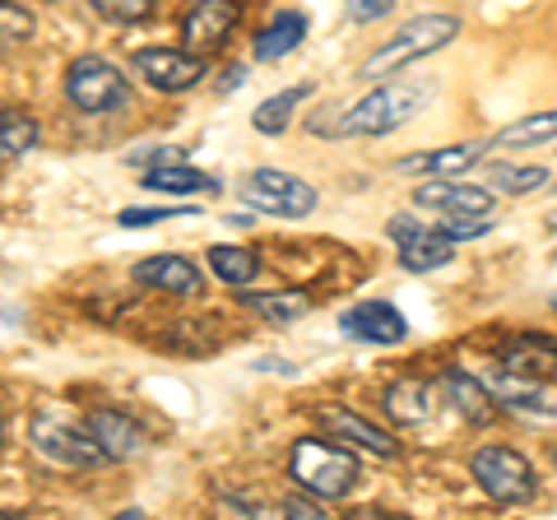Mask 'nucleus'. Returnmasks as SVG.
<instances>
[{
	"mask_svg": "<svg viewBox=\"0 0 557 520\" xmlns=\"http://www.w3.org/2000/svg\"><path fill=\"white\" fill-rule=\"evenodd\" d=\"M321 428H325L339 446L372 450V456H381V460H399V442L391 437V432L376 428V423H368V419H358V413H348V409H321Z\"/></svg>",
	"mask_w": 557,
	"mask_h": 520,
	"instance_id": "2eb2a0df",
	"label": "nucleus"
},
{
	"mask_svg": "<svg viewBox=\"0 0 557 520\" xmlns=\"http://www.w3.org/2000/svg\"><path fill=\"white\" fill-rule=\"evenodd\" d=\"M460 38V20L456 14H418V20L399 24L391 33V42H381L368 61L358 65V79H372V84H386L395 79L405 65L432 57V51H442Z\"/></svg>",
	"mask_w": 557,
	"mask_h": 520,
	"instance_id": "f03ea898",
	"label": "nucleus"
},
{
	"mask_svg": "<svg viewBox=\"0 0 557 520\" xmlns=\"http://www.w3.org/2000/svg\"><path fill=\"white\" fill-rule=\"evenodd\" d=\"M442 395L450 400V409H456L460 419H469L474 428H487V423L497 419V400H493V391H487V381L469 376L460 368L442 372Z\"/></svg>",
	"mask_w": 557,
	"mask_h": 520,
	"instance_id": "f3484780",
	"label": "nucleus"
},
{
	"mask_svg": "<svg viewBox=\"0 0 557 520\" xmlns=\"http://www.w3.org/2000/svg\"><path fill=\"white\" fill-rule=\"evenodd\" d=\"M135 284L177 293V298H200V293H205V274H200V265H190L186 256L163 251V256H145V260H139V265H135Z\"/></svg>",
	"mask_w": 557,
	"mask_h": 520,
	"instance_id": "4468645a",
	"label": "nucleus"
},
{
	"mask_svg": "<svg viewBox=\"0 0 557 520\" xmlns=\"http://www.w3.org/2000/svg\"><path fill=\"white\" fill-rule=\"evenodd\" d=\"M131 65H135V75L159 94H186L205 79V57H196V51H186V47H139Z\"/></svg>",
	"mask_w": 557,
	"mask_h": 520,
	"instance_id": "6e6552de",
	"label": "nucleus"
},
{
	"mask_svg": "<svg viewBox=\"0 0 557 520\" xmlns=\"http://www.w3.org/2000/svg\"><path fill=\"white\" fill-rule=\"evenodd\" d=\"M242 200L260 214H274V219H307L317 210V186L293 177L284 168H256L247 182H242Z\"/></svg>",
	"mask_w": 557,
	"mask_h": 520,
	"instance_id": "0eeeda50",
	"label": "nucleus"
},
{
	"mask_svg": "<svg viewBox=\"0 0 557 520\" xmlns=\"http://www.w3.org/2000/svg\"><path fill=\"white\" fill-rule=\"evenodd\" d=\"M469 474H474L479 488L487 497H497V502H530L539 493L534 465L520 456L516 446H483V450H474Z\"/></svg>",
	"mask_w": 557,
	"mask_h": 520,
	"instance_id": "423d86ee",
	"label": "nucleus"
},
{
	"mask_svg": "<svg viewBox=\"0 0 557 520\" xmlns=\"http://www.w3.org/2000/svg\"><path fill=\"white\" fill-rule=\"evenodd\" d=\"M339 331L358 344H405L409 339V321L405 311L395 302H381V298H368V302H354L339 317Z\"/></svg>",
	"mask_w": 557,
	"mask_h": 520,
	"instance_id": "9b49d317",
	"label": "nucleus"
},
{
	"mask_svg": "<svg viewBox=\"0 0 557 520\" xmlns=\"http://www.w3.org/2000/svg\"><path fill=\"white\" fill-rule=\"evenodd\" d=\"M298 42H307V14L284 10V14H274V20L256 33L251 51H256V61H284V57L298 51Z\"/></svg>",
	"mask_w": 557,
	"mask_h": 520,
	"instance_id": "aec40b11",
	"label": "nucleus"
},
{
	"mask_svg": "<svg viewBox=\"0 0 557 520\" xmlns=\"http://www.w3.org/2000/svg\"><path fill=\"white\" fill-rule=\"evenodd\" d=\"M89 432H94V442L102 446L108 460H135L139 450H145V432H139V423L121 409H94Z\"/></svg>",
	"mask_w": 557,
	"mask_h": 520,
	"instance_id": "a211bd4d",
	"label": "nucleus"
},
{
	"mask_svg": "<svg viewBox=\"0 0 557 520\" xmlns=\"http://www.w3.org/2000/svg\"><path fill=\"white\" fill-rule=\"evenodd\" d=\"M381 405H386L395 423H423V419H432V386L418 376H405V381H395V386H386Z\"/></svg>",
	"mask_w": 557,
	"mask_h": 520,
	"instance_id": "412c9836",
	"label": "nucleus"
},
{
	"mask_svg": "<svg viewBox=\"0 0 557 520\" xmlns=\"http://www.w3.org/2000/svg\"><path fill=\"white\" fill-rule=\"evenodd\" d=\"M553 465H557V446H553Z\"/></svg>",
	"mask_w": 557,
	"mask_h": 520,
	"instance_id": "4c0bfd02",
	"label": "nucleus"
},
{
	"mask_svg": "<svg viewBox=\"0 0 557 520\" xmlns=\"http://www.w3.org/2000/svg\"><path fill=\"white\" fill-rule=\"evenodd\" d=\"M548 228H553V233H557V214H553V219H548Z\"/></svg>",
	"mask_w": 557,
	"mask_h": 520,
	"instance_id": "c9c22d12",
	"label": "nucleus"
},
{
	"mask_svg": "<svg viewBox=\"0 0 557 520\" xmlns=\"http://www.w3.org/2000/svg\"><path fill=\"white\" fill-rule=\"evenodd\" d=\"M288 474L298 488H307L311 497H348L358 483V456H348L344 446H330L317 437H302L293 446V460H288Z\"/></svg>",
	"mask_w": 557,
	"mask_h": 520,
	"instance_id": "7ed1b4c3",
	"label": "nucleus"
},
{
	"mask_svg": "<svg viewBox=\"0 0 557 520\" xmlns=\"http://www.w3.org/2000/svg\"><path fill=\"white\" fill-rule=\"evenodd\" d=\"M242 10L228 5V0H200V5L186 10L182 20V38H186V51H196V57H205V51H214L228 42V33L237 28Z\"/></svg>",
	"mask_w": 557,
	"mask_h": 520,
	"instance_id": "ddd939ff",
	"label": "nucleus"
},
{
	"mask_svg": "<svg viewBox=\"0 0 557 520\" xmlns=\"http://www.w3.org/2000/svg\"><path fill=\"white\" fill-rule=\"evenodd\" d=\"M432 98H437V79H386V84H372V89L354 102L325 108L321 116H311L307 126H311V135H325V140H354V135L358 140H376V135L409 126Z\"/></svg>",
	"mask_w": 557,
	"mask_h": 520,
	"instance_id": "f257e3e1",
	"label": "nucleus"
},
{
	"mask_svg": "<svg viewBox=\"0 0 557 520\" xmlns=\"http://www.w3.org/2000/svg\"><path fill=\"white\" fill-rule=\"evenodd\" d=\"M348 14H354V24L386 20V14H391V0H354V5H348Z\"/></svg>",
	"mask_w": 557,
	"mask_h": 520,
	"instance_id": "72a5a7b5",
	"label": "nucleus"
},
{
	"mask_svg": "<svg viewBox=\"0 0 557 520\" xmlns=\"http://www.w3.org/2000/svg\"><path fill=\"white\" fill-rule=\"evenodd\" d=\"M386 233L399 247V265L413 270V274H432V270H442L456 260V247H450L437 228H423V223H413L409 214H395L386 223Z\"/></svg>",
	"mask_w": 557,
	"mask_h": 520,
	"instance_id": "1a4fd4ad",
	"label": "nucleus"
},
{
	"mask_svg": "<svg viewBox=\"0 0 557 520\" xmlns=\"http://www.w3.org/2000/svg\"><path fill=\"white\" fill-rule=\"evenodd\" d=\"M487 177H493L497 190H507V196H530V190L548 186V168H516V163H493L487 168Z\"/></svg>",
	"mask_w": 557,
	"mask_h": 520,
	"instance_id": "cd10ccee",
	"label": "nucleus"
},
{
	"mask_svg": "<svg viewBox=\"0 0 557 520\" xmlns=\"http://www.w3.org/2000/svg\"><path fill=\"white\" fill-rule=\"evenodd\" d=\"M182 214H196V205H149V210H121L116 223H121V228H145V223L182 219Z\"/></svg>",
	"mask_w": 557,
	"mask_h": 520,
	"instance_id": "c756f323",
	"label": "nucleus"
},
{
	"mask_svg": "<svg viewBox=\"0 0 557 520\" xmlns=\"http://www.w3.org/2000/svg\"><path fill=\"white\" fill-rule=\"evenodd\" d=\"M348 520H391V516H386V511H376V507H362V511H354Z\"/></svg>",
	"mask_w": 557,
	"mask_h": 520,
	"instance_id": "f704fd0d",
	"label": "nucleus"
},
{
	"mask_svg": "<svg viewBox=\"0 0 557 520\" xmlns=\"http://www.w3.org/2000/svg\"><path fill=\"white\" fill-rule=\"evenodd\" d=\"M418 210H437L446 219H493L497 196L474 182H423L413 190Z\"/></svg>",
	"mask_w": 557,
	"mask_h": 520,
	"instance_id": "9d476101",
	"label": "nucleus"
},
{
	"mask_svg": "<svg viewBox=\"0 0 557 520\" xmlns=\"http://www.w3.org/2000/svg\"><path fill=\"white\" fill-rule=\"evenodd\" d=\"M28 442H33V450H38L47 465H57V470H94V465H108L102 446L94 442L89 423H75V419L51 413V409L33 413Z\"/></svg>",
	"mask_w": 557,
	"mask_h": 520,
	"instance_id": "20e7f679",
	"label": "nucleus"
},
{
	"mask_svg": "<svg viewBox=\"0 0 557 520\" xmlns=\"http://www.w3.org/2000/svg\"><path fill=\"white\" fill-rule=\"evenodd\" d=\"M493 400H502V409L525 413V419H557V395L539 381H516V376H493L487 381Z\"/></svg>",
	"mask_w": 557,
	"mask_h": 520,
	"instance_id": "6ab92c4d",
	"label": "nucleus"
},
{
	"mask_svg": "<svg viewBox=\"0 0 557 520\" xmlns=\"http://www.w3.org/2000/svg\"><path fill=\"white\" fill-rule=\"evenodd\" d=\"M94 14L112 24H139L153 14V0H94Z\"/></svg>",
	"mask_w": 557,
	"mask_h": 520,
	"instance_id": "c85d7f7f",
	"label": "nucleus"
},
{
	"mask_svg": "<svg viewBox=\"0 0 557 520\" xmlns=\"http://www.w3.org/2000/svg\"><path fill=\"white\" fill-rule=\"evenodd\" d=\"M145 190H163V196H200V190H205V196H214V190H219V177H209V172L182 163V168L145 172Z\"/></svg>",
	"mask_w": 557,
	"mask_h": 520,
	"instance_id": "b1692460",
	"label": "nucleus"
},
{
	"mask_svg": "<svg viewBox=\"0 0 557 520\" xmlns=\"http://www.w3.org/2000/svg\"><path fill=\"white\" fill-rule=\"evenodd\" d=\"M33 145H38V121L0 102V159H20Z\"/></svg>",
	"mask_w": 557,
	"mask_h": 520,
	"instance_id": "a878e982",
	"label": "nucleus"
},
{
	"mask_svg": "<svg viewBox=\"0 0 557 520\" xmlns=\"http://www.w3.org/2000/svg\"><path fill=\"white\" fill-rule=\"evenodd\" d=\"M247 307H251V311H260V317L274 321V325H288V321L307 317L311 298H307L302 288H288V293H265V298H247Z\"/></svg>",
	"mask_w": 557,
	"mask_h": 520,
	"instance_id": "bb28decb",
	"label": "nucleus"
},
{
	"mask_svg": "<svg viewBox=\"0 0 557 520\" xmlns=\"http://www.w3.org/2000/svg\"><path fill=\"white\" fill-rule=\"evenodd\" d=\"M544 140H557V108L553 112L520 116V121H511V126H502L493 135L497 149H530V145H544Z\"/></svg>",
	"mask_w": 557,
	"mask_h": 520,
	"instance_id": "393cba45",
	"label": "nucleus"
},
{
	"mask_svg": "<svg viewBox=\"0 0 557 520\" xmlns=\"http://www.w3.org/2000/svg\"><path fill=\"white\" fill-rule=\"evenodd\" d=\"M209 270H214V280H223L228 288H251L256 274H260V260L256 251L247 247H228V242H219V247H209Z\"/></svg>",
	"mask_w": 557,
	"mask_h": 520,
	"instance_id": "4be33fe9",
	"label": "nucleus"
},
{
	"mask_svg": "<svg viewBox=\"0 0 557 520\" xmlns=\"http://www.w3.org/2000/svg\"><path fill=\"white\" fill-rule=\"evenodd\" d=\"M65 98L75 102L79 112L102 116V112H121L131 102V79L116 71L108 57H75L65 71Z\"/></svg>",
	"mask_w": 557,
	"mask_h": 520,
	"instance_id": "39448f33",
	"label": "nucleus"
},
{
	"mask_svg": "<svg viewBox=\"0 0 557 520\" xmlns=\"http://www.w3.org/2000/svg\"><path fill=\"white\" fill-rule=\"evenodd\" d=\"M497 362H502V376L548 386V381L557 376V344L548 335H516L511 344H502Z\"/></svg>",
	"mask_w": 557,
	"mask_h": 520,
	"instance_id": "f8f14e48",
	"label": "nucleus"
},
{
	"mask_svg": "<svg viewBox=\"0 0 557 520\" xmlns=\"http://www.w3.org/2000/svg\"><path fill=\"white\" fill-rule=\"evenodd\" d=\"M479 159H483V145H446V149L409 153V159L395 163V172H405V177H428V182H450V177H465Z\"/></svg>",
	"mask_w": 557,
	"mask_h": 520,
	"instance_id": "dca6fc26",
	"label": "nucleus"
},
{
	"mask_svg": "<svg viewBox=\"0 0 557 520\" xmlns=\"http://www.w3.org/2000/svg\"><path fill=\"white\" fill-rule=\"evenodd\" d=\"M553 307H557V298H553Z\"/></svg>",
	"mask_w": 557,
	"mask_h": 520,
	"instance_id": "58836bf2",
	"label": "nucleus"
},
{
	"mask_svg": "<svg viewBox=\"0 0 557 520\" xmlns=\"http://www.w3.org/2000/svg\"><path fill=\"white\" fill-rule=\"evenodd\" d=\"M311 94H317L311 84H293V89L265 98V102H260V108L251 112V126H256L260 135H284V131H288V121H293V112H298Z\"/></svg>",
	"mask_w": 557,
	"mask_h": 520,
	"instance_id": "5701e85b",
	"label": "nucleus"
},
{
	"mask_svg": "<svg viewBox=\"0 0 557 520\" xmlns=\"http://www.w3.org/2000/svg\"><path fill=\"white\" fill-rule=\"evenodd\" d=\"M284 520H335V516L325 507H317V497L293 493V497H284Z\"/></svg>",
	"mask_w": 557,
	"mask_h": 520,
	"instance_id": "473e14b6",
	"label": "nucleus"
},
{
	"mask_svg": "<svg viewBox=\"0 0 557 520\" xmlns=\"http://www.w3.org/2000/svg\"><path fill=\"white\" fill-rule=\"evenodd\" d=\"M33 33V14L24 5H0V47H14Z\"/></svg>",
	"mask_w": 557,
	"mask_h": 520,
	"instance_id": "7c9ffc66",
	"label": "nucleus"
},
{
	"mask_svg": "<svg viewBox=\"0 0 557 520\" xmlns=\"http://www.w3.org/2000/svg\"><path fill=\"white\" fill-rule=\"evenodd\" d=\"M437 233L450 242V247H460V242H479V237L493 233V219H446Z\"/></svg>",
	"mask_w": 557,
	"mask_h": 520,
	"instance_id": "2f4dec72",
	"label": "nucleus"
},
{
	"mask_svg": "<svg viewBox=\"0 0 557 520\" xmlns=\"http://www.w3.org/2000/svg\"><path fill=\"white\" fill-rule=\"evenodd\" d=\"M0 520H20V516H5V511H0Z\"/></svg>",
	"mask_w": 557,
	"mask_h": 520,
	"instance_id": "e433bc0d",
	"label": "nucleus"
}]
</instances>
